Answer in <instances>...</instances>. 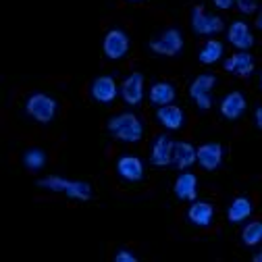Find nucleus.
<instances>
[{"label": "nucleus", "mask_w": 262, "mask_h": 262, "mask_svg": "<svg viewBox=\"0 0 262 262\" xmlns=\"http://www.w3.org/2000/svg\"><path fill=\"white\" fill-rule=\"evenodd\" d=\"M108 131L121 142L136 144L144 136V125L134 113H121L108 121Z\"/></svg>", "instance_id": "nucleus-1"}, {"label": "nucleus", "mask_w": 262, "mask_h": 262, "mask_svg": "<svg viewBox=\"0 0 262 262\" xmlns=\"http://www.w3.org/2000/svg\"><path fill=\"white\" fill-rule=\"evenodd\" d=\"M40 187L44 189H52V191H62V193H67L69 198L73 200H90V195H92V189L85 181H73V179H64V177H56V175H50L46 179H40L38 181Z\"/></svg>", "instance_id": "nucleus-2"}, {"label": "nucleus", "mask_w": 262, "mask_h": 262, "mask_svg": "<svg viewBox=\"0 0 262 262\" xmlns=\"http://www.w3.org/2000/svg\"><path fill=\"white\" fill-rule=\"evenodd\" d=\"M25 111H27V115L31 119H36L38 123H50L54 119V113H56V102H54V98L38 92V94H31L27 98Z\"/></svg>", "instance_id": "nucleus-3"}, {"label": "nucleus", "mask_w": 262, "mask_h": 262, "mask_svg": "<svg viewBox=\"0 0 262 262\" xmlns=\"http://www.w3.org/2000/svg\"><path fill=\"white\" fill-rule=\"evenodd\" d=\"M216 83V77L212 73H202L193 79V83L189 85V96L193 98V102L198 104L200 111H208L212 106V88Z\"/></svg>", "instance_id": "nucleus-4"}, {"label": "nucleus", "mask_w": 262, "mask_h": 262, "mask_svg": "<svg viewBox=\"0 0 262 262\" xmlns=\"http://www.w3.org/2000/svg\"><path fill=\"white\" fill-rule=\"evenodd\" d=\"M183 48V36L177 29H167L154 40H150V50L162 56H175Z\"/></svg>", "instance_id": "nucleus-5"}, {"label": "nucleus", "mask_w": 262, "mask_h": 262, "mask_svg": "<svg viewBox=\"0 0 262 262\" xmlns=\"http://www.w3.org/2000/svg\"><path fill=\"white\" fill-rule=\"evenodd\" d=\"M191 27L195 34L200 36H214L219 31H223V19L216 15H208L204 7H193L191 11Z\"/></svg>", "instance_id": "nucleus-6"}, {"label": "nucleus", "mask_w": 262, "mask_h": 262, "mask_svg": "<svg viewBox=\"0 0 262 262\" xmlns=\"http://www.w3.org/2000/svg\"><path fill=\"white\" fill-rule=\"evenodd\" d=\"M102 50L106 54V58L111 60H119L127 54L129 50V38L123 29H111L108 34L104 36V42H102Z\"/></svg>", "instance_id": "nucleus-7"}, {"label": "nucleus", "mask_w": 262, "mask_h": 262, "mask_svg": "<svg viewBox=\"0 0 262 262\" xmlns=\"http://www.w3.org/2000/svg\"><path fill=\"white\" fill-rule=\"evenodd\" d=\"M173 142L167 136H158L150 150V162L154 167H169L173 165Z\"/></svg>", "instance_id": "nucleus-8"}, {"label": "nucleus", "mask_w": 262, "mask_h": 262, "mask_svg": "<svg viewBox=\"0 0 262 262\" xmlns=\"http://www.w3.org/2000/svg\"><path fill=\"white\" fill-rule=\"evenodd\" d=\"M121 96L123 100L131 106H138L144 98V75L142 73H131L123 85H121Z\"/></svg>", "instance_id": "nucleus-9"}, {"label": "nucleus", "mask_w": 262, "mask_h": 262, "mask_svg": "<svg viewBox=\"0 0 262 262\" xmlns=\"http://www.w3.org/2000/svg\"><path fill=\"white\" fill-rule=\"evenodd\" d=\"M227 40L231 46H235L237 50H248L254 44V36H252V29L246 21H235L229 25L227 31Z\"/></svg>", "instance_id": "nucleus-10"}, {"label": "nucleus", "mask_w": 262, "mask_h": 262, "mask_svg": "<svg viewBox=\"0 0 262 262\" xmlns=\"http://www.w3.org/2000/svg\"><path fill=\"white\" fill-rule=\"evenodd\" d=\"M117 94H119V88H117V83H115L113 77L102 75V77L94 79V83H92V96H94V100H98L100 104H111L115 98H117Z\"/></svg>", "instance_id": "nucleus-11"}, {"label": "nucleus", "mask_w": 262, "mask_h": 262, "mask_svg": "<svg viewBox=\"0 0 262 262\" xmlns=\"http://www.w3.org/2000/svg\"><path fill=\"white\" fill-rule=\"evenodd\" d=\"M225 69L229 73H233L237 77H250L254 73V58L252 54H248L246 50L242 52H235L233 56H229L225 60Z\"/></svg>", "instance_id": "nucleus-12"}, {"label": "nucleus", "mask_w": 262, "mask_h": 262, "mask_svg": "<svg viewBox=\"0 0 262 262\" xmlns=\"http://www.w3.org/2000/svg\"><path fill=\"white\" fill-rule=\"evenodd\" d=\"M223 160V146L221 144H202L198 148V162L204 171H216Z\"/></svg>", "instance_id": "nucleus-13"}, {"label": "nucleus", "mask_w": 262, "mask_h": 262, "mask_svg": "<svg viewBox=\"0 0 262 262\" xmlns=\"http://www.w3.org/2000/svg\"><path fill=\"white\" fill-rule=\"evenodd\" d=\"M117 173L125 181H140L144 177V165L138 156H121L117 160Z\"/></svg>", "instance_id": "nucleus-14"}, {"label": "nucleus", "mask_w": 262, "mask_h": 262, "mask_svg": "<svg viewBox=\"0 0 262 262\" xmlns=\"http://www.w3.org/2000/svg\"><path fill=\"white\" fill-rule=\"evenodd\" d=\"M246 111V98L244 94L239 92H231V94H227L223 98V102H221V113L225 119L229 121H235L242 117V113Z\"/></svg>", "instance_id": "nucleus-15"}, {"label": "nucleus", "mask_w": 262, "mask_h": 262, "mask_svg": "<svg viewBox=\"0 0 262 262\" xmlns=\"http://www.w3.org/2000/svg\"><path fill=\"white\" fill-rule=\"evenodd\" d=\"M156 119L162 127L167 129H181L183 123H185V117H183V111L175 104H165V106H158V113H156Z\"/></svg>", "instance_id": "nucleus-16"}, {"label": "nucleus", "mask_w": 262, "mask_h": 262, "mask_svg": "<svg viewBox=\"0 0 262 262\" xmlns=\"http://www.w3.org/2000/svg\"><path fill=\"white\" fill-rule=\"evenodd\" d=\"M198 160V148H193L187 142H177L173 146V165L177 169H187Z\"/></svg>", "instance_id": "nucleus-17"}, {"label": "nucleus", "mask_w": 262, "mask_h": 262, "mask_svg": "<svg viewBox=\"0 0 262 262\" xmlns=\"http://www.w3.org/2000/svg\"><path fill=\"white\" fill-rule=\"evenodd\" d=\"M187 219L198 227H208V225H212L214 208L208 202H193L187 210Z\"/></svg>", "instance_id": "nucleus-18"}, {"label": "nucleus", "mask_w": 262, "mask_h": 262, "mask_svg": "<svg viewBox=\"0 0 262 262\" xmlns=\"http://www.w3.org/2000/svg\"><path fill=\"white\" fill-rule=\"evenodd\" d=\"M175 193L181 200H191L193 202L195 195H198V179H195V175H191V173L179 175V179L175 181Z\"/></svg>", "instance_id": "nucleus-19"}, {"label": "nucleus", "mask_w": 262, "mask_h": 262, "mask_svg": "<svg viewBox=\"0 0 262 262\" xmlns=\"http://www.w3.org/2000/svg\"><path fill=\"white\" fill-rule=\"evenodd\" d=\"M175 100V88L167 81H158L150 88V102L156 106H165Z\"/></svg>", "instance_id": "nucleus-20"}, {"label": "nucleus", "mask_w": 262, "mask_h": 262, "mask_svg": "<svg viewBox=\"0 0 262 262\" xmlns=\"http://www.w3.org/2000/svg\"><path fill=\"white\" fill-rule=\"evenodd\" d=\"M250 214H252V202L248 198H244V195L235 198L231 202V206H229V210H227V219L231 221V223H242Z\"/></svg>", "instance_id": "nucleus-21"}, {"label": "nucleus", "mask_w": 262, "mask_h": 262, "mask_svg": "<svg viewBox=\"0 0 262 262\" xmlns=\"http://www.w3.org/2000/svg\"><path fill=\"white\" fill-rule=\"evenodd\" d=\"M221 56H223V44H221L219 40H208V42L202 46V50H200V54H198V60H200L202 64H212V62H216Z\"/></svg>", "instance_id": "nucleus-22"}, {"label": "nucleus", "mask_w": 262, "mask_h": 262, "mask_svg": "<svg viewBox=\"0 0 262 262\" xmlns=\"http://www.w3.org/2000/svg\"><path fill=\"white\" fill-rule=\"evenodd\" d=\"M23 165L29 169V171H40V169H44V165H46V154L40 150V148H31V150H27L25 154H23Z\"/></svg>", "instance_id": "nucleus-23"}, {"label": "nucleus", "mask_w": 262, "mask_h": 262, "mask_svg": "<svg viewBox=\"0 0 262 262\" xmlns=\"http://www.w3.org/2000/svg\"><path fill=\"white\" fill-rule=\"evenodd\" d=\"M242 242L246 246H258L262 242V223L260 221H252L244 227L242 231Z\"/></svg>", "instance_id": "nucleus-24"}, {"label": "nucleus", "mask_w": 262, "mask_h": 262, "mask_svg": "<svg viewBox=\"0 0 262 262\" xmlns=\"http://www.w3.org/2000/svg\"><path fill=\"white\" fill-rule=\"evenodd\" d=\"M258 0H235V7L244 13V15H254L258 11Z\"/></svg>", "instance_id": "nucleus-25"}, {"label": "nucleus", "mask_w": 262, "mask_h": 262, "mask_svg": "<svg viewBox=\"0 0 262 262\" xmlns=\"http://www.w3.org/2000/svg\"><path fill=\"white\" fill-rule=\"evenodd\" d=\"M115 260H117V262H136L138 258H136L134 252H129V250H119L117 256H115Z\"/></svg>", "instance_id": "nucleus-26"}, {"label": "nucleus", "mask_w": 262, "mask_h": 262, "mask_svg": "<svg viewBox=\"0 0 262 262\" xmlns=\"http://www.w3.org/2000/svg\"><path fill=\"white\" fill-rule=\"evenodd\" d=\"M219 9H231L235 5V0H212Z\"/></svg>", "instance_id": "nucleus-27"}, {"label": "nucleus", "mask_w": 262, "mask_h": 262, "mask_svg": "<svg viewBox=\"0 0 262 262\" xmlns=\"http://www.w3.org/2000/svg\"><path fill=\"white\" fill-rule=\"evenodd\" d=\"M256 125L262 129V106H258V108H256Z\"/></svg>", "instance_id": "nucleus-28"}, {"label": "nucleus", "mask_w": 262, "mask_h": 262, "mask_svg": "<svg viewBox=\"0 0 262 262\" xmlns=\"http://www.w3.org/2000/svg\"><path fill=\"white\" fill-rule=\"evenodd\" d=\"M256 27L262 29V11H260V15H258V19H256Z\"/></svg>", "instance_id": "nucleus-29"}, {"label": "nucleus", "mask_w": 262, "mask_h": 262, "mask_svg": "<svg viewBox=\"0 0 262 262\" xmlns=\"http://www.w3.org/2000/svg\"><path fill=\"white\" fill-rule=\"evenodd\" d=\"M254 262H262V250L258 254H254Z\"/></svg>", "instance_id": "nucleus-30"}, {"label": "nucleus", "mask_w": 262, "mask_h": 262, "mask_svg": "<svg viewBox=\"0 0 262 262\" xmlns=\"http://www.w3.org/2000/svg\"><path fill=\"white\" fill-rule=\"evenodd\" d=\"M260 88H262V75H260Z\"/></svg>", "instance_id": "nucleus-31"}, {"label": "nucleus", "mask_w": 262, "mask_h": 262, "mask_svg": "<svg viewBox=\"0 0 262 262\" xmlns=\"http://www.w3.org/2000/svg\"><path fill=\"white\" fill-rule=\"evenodd\" d=\"M131 3H136V0H131Z\"/></svg>", "instance_id": "nucleus-32"}]
</instances>
